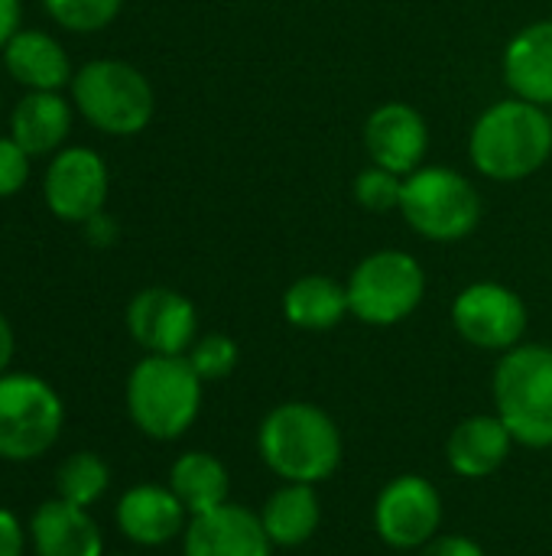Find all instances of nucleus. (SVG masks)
<instances>
[{"label": "nucleus", "mask_w": 552, "mask_h": 556, "mask_svg": "<svg viewBox=\"0 0 552 556\" xmlns=\"http://www.w3.org/2000/svg\"><path fill=\"white\" fill-rule=\"evenodd\" d=\"M257 453L264 466L299 485L329 482L345 456L338 424L309 401L277 404L257 427Z\"/></svg>", "instance_id": "1"}, {"label": "nucleus", "mask_w": 552, "mask_h": 556, "mask_svg": "<svg viewBox=\"0 0 552 556\" xmlns=\"http://www.w3.org/2000/svg\"><path fill=\"white\" fill-rule=\"evenodd\" d=\"M472 166L495 182H521L552 156V117L547 108L504 98L485 108L468 134Z\"/></svg>", "instance_id": "2"}, {"label": "nucleus", "mask_w": 552, "mask_h": 556, "mask_svg": "<svg viewBox=\"0 0 552 556\" xmlns=\"http://www.w3.org/2000/svg\"><path fill=\"white\" fill-rule=\"evenodd\" d=\"M202 384L185 355H146L127 378V414L150 440H179L202 410Z\"/></svg>", "instance_id": "3"}, {"label": "nucleus", "mask_w": 552, "mask_h": 556, "mask_svg": "<svg viewBox=\"0 0 552 556\" xmlns=\"http://www.w3.org/2000/svg\"><path fill=\"white\" fill-rule=\"evenodd\" d=\"M495 414L504 420L517 446H552V349L540 342H521L498 358Z\"/></svg>", "instance_id": "4"}, {"label": "nucleus", "mask_w": 552, "mask_h": 556, "mask_svg": "<svg viewBox=\"0 0 552 556\" xmlns=\"http://www.w3.org/2000/svg\"><path fill=\"white\" fill-rule=\"evenodd\" d=\"M72 104L107 137H133L150 127L156 94L150 78L120 59H91L72 75Z\"/></svg>", "instance_id": "5"}, {"label": "nucleus", "mask_w": 552, "mask_h": 556, "mask_svg": "<svg viewBox=\"0 0 552 556\" xmlns=\"http://www.w3.org/2000/svg\"><path fill=\"white\" fill-rule=\"evenodd\" d=\"M482 192L468 176L452 166H420L403 176L400 215L426 241L455 244L465 241L482 222Z\"/></svg>", "instance_id": "6"}, {"label": "nucleus", "mask_w": 552, "mask_h": 556, "mask_svg": "<svg viewBox=\"0 0 552 556\" xmlns=\"http://www.w3.org/2000/svg\"><path fill=\"white\" fill-rule=\"evenodd\" d=\"M348 309L364 326H397L410 319L426 296L423 264L400 248H381L361 257L345 280Z\"/></svg>", "instance_id": "7"}, {"label": "nucleus", "mask_w": 552, "mask_h": 556, "mask_svg": "<svg viewBox=\"0 0 552 556\" xmlns=\"http://www.w3.org/2000/svg\"><path fill=\"white\" fill-rule=\"evenodd\" d=\"M59 394L36 375H0V459L29 463L42 456L62 430Z\"/></svg>", "instance_id": "8"}, {"label": "nucleus", "mask_w": 552, "mask_h": 556, "mask_svg": "<svg viewBox=\"0 0 552 556\" xmlns=\"http://www.w3.org/2000/svg\"><path fill=\"white\" fill-rule=\"evenodd\" d=\"M442 495L426 476L390 479L374 502V531L394 551H420L442 534Z\"/></svg>", "instance_id": "9"}, {"label": "nucleus", "mask_w": 552, "mask_h": 556, "mask_svg": "<svg viewBox=\"0 0 552 556\" xmlns=\"http://www.w3.org/2000/svg\"><path fill=\"white\" fill-rule=\"evenodd\" d=\"M527 303L498 280L468 283L452 303L455 332L482 352H511L527 332Z\"/></svg>", "instance_id": "10"}, {"label": "nucleus", "mask_w": 552, "mask_h": 556, "mask_svg": "<svg viewBox=\"0 0 552 556\" xmlns=\"http://www.w3.org/2000/svg\"><path fill=\"white\" fill-rule=\"evenodd\" d=\"M111 173L91 147H62L42 176V199L59 222L85 225L104 212Z\"/></svg>", "instance_id": "11"}, {"label": "nucleus", "mask_w": 552, "mask_h": 556, "mask_svg": "<svg viewBox=\"0 0 552 556\" xmlns=\"http://www.w3.org/2000/svg\"><path fill=\"white\" fill-rule=\"evenodd\" d=\"M127 329L146 355H185L198 339V313L185 293L146 287L127 306Z\"/></svg>", "instance_id": "12"}, {"label": "nucleus", "mask_w": 552, "mask_h": 556, "mask_svg": "<svg viewBox=\"0 0 552 556\" xmlns=\"http://www.w3.org/2000/svg\"><path fill=\"white\" fill-rule=\"evenodd\" d=\"M364 150L371 163L410 176L423 166L429 150V124L407 101H384L364 121Z\"/></svg>", "instance_id": "13"}, {"label": "nucleus", "mask_w": 552, "mask_h": 556, "mask_svg": "<svg viewBox=\"0 0 552 556\" xmlns=\"http://www.w3.org/2000/svg\"><path fill=\"white\" fill-rule=\"evenodd\" d=\"M273 544L264 531L260 511L244 505H221L189 518L182 556H270Z\"/></svg>", "instance_id": "14"}, {"label": "nucleus", "mask_w": 552, "mask_h": 556, "mask_svg": "<svg viewBox=\"0 0 552 556\" xmlns=\"http://www.w3.org/2000/svg\"><path fill=\"white\" fill-rule=\"evenodd\" d=\"M117 528L140 547H163L185 534L189 511L169 485H133L117 502Z\"/></svg>", "instance_id": "15"}, {"label": "nucleus", "mask_w": 552, "mask_h": 556, "mask_svg": "<svg viewBox=\"0 0 552 556\" xmlns=\"http://www.w3.org/2000/svg\"><path fill=\"white\" fill-rule=\"evenodd\" d=\"M514 437L498 414H475L452 427L446 440V463L459 479H488L495 476L514 450Z\"/></svg>", "instance_id": "16"}, {"label": "nucleus", "mask_w": 552, "mask_h": 556, "mask_svg": "<svg viewBox=\"0 0 552 556\" xmlns=\"http://www.w3.org/2000/svg\"><path fill=\"white\" fill-rule=\"evenodd\" d=\"M29 538L36 556H104V538L88 508L52 498L29 518Z\"/></svg>", "instance_id": "17"}, {"label": "nucleus", "mask_w": 552, "mask_h": 556, "mask_svg": "<svg viewBox=\"0 0 552 556\" xmlns=\"http://www.w3.org/2000/svg\"><path fill=\"white\" fill-rule=\"evenodd\" d=\"M501 72L514 98L552 108V20L524 26L508 42Z\"/></svg>", "instance_id": "18"}, {"label": "nucleus", "mask_w": 552, "mask_h": 556, "mask_svg": "<svg viewBox=\"0 0 552 556\" xmlns=\"http://www.w3.org/2000/svg\"><path fill=\"white\" fill-rule=\"evenodd\" d=\"M3 65L29 91H59L75 75L62 42L42 29H20L3 49Z\"/></svg>", "instance_id": "19"}, {"label": "nucleus", "mask_w": 552, "mask_h": 556, "mask_svg": "<svg viewBox=\"0 0 552 556\" xmlns=\"http://www.w3.org/2000/svg\"><path fill=\"white\" fill-rule=\"evenodd\" d=\"M72 130V104L59 91H26L10 114V137L29 153H59Z\"/></svg>", "instance_id": "20"}, {"label": "nucleus", "mask_w": 552, "mask_h": 556, "mask_svg": "<svg viewBox=\"0 0 552 556\" xmlns=\"http://www.w3.org/2000/svg\"><path fill=\"white\" fill-rule=\"evenodd\" d=\"M264 531L273 547H303L316 538L322 521V502L316 485L283 482L260 508Z\"/></svg>", "instance_id": "21"}, {"label": "nucleus", "mask_w": 552, "mask_h": 556, "mask_svg": "<svg viewBox=\"0 0 552 556\" xmlns=\"http://www.w3.org/2000/svg\"><path fill=\"white\" fill-rule=\"evenodd\" d=\"M283 316L290 326H296L303 332H329L345 316H351L348 290L342 280H335L329 274H306L286 287Z\"/></svg>", "instance_id": "22"}, {"label": "nucleus", "mask_w": 552, "mask_h": 556, "mask_svg": "<svg viewBox=\"0 0 552 556\" xmlns=\"http://www.w3.org/2000/svg\"><path fill=\"white\" fill-rule=\"evenodd\" d=\"M169 489L185 505L189 518L215 511L231 498V476L224 463L205 450L182 453L169 469Z\"/></svg>", "instance_id": "23"}, {"label": "nucleus", "mask_w": 552, "mask_h": 556, "mask_svg": "<svg viewBox=\"0 0 552 556\" xmlns=\"http://www.w3.org/2000/svg\"><path fill=\"white\" fill-rule=\"evenodd\" d=\"M111 485V469L94 453H72L55 472V498L91 508Z\"/></svg>", "instance_id": "24"}, {"label": "nucleus", "mask_w": 552, "mask_h": 556, "mask_svg": "<svg viewBox=\"0 0 552 556\" xmlns=\"http://www.w3.org/2000/svg\"><path fill=\"white\" fill-rule=\"evenodd\" d=\"M42 7L68 33H98L117 20L124 0H42Z\"/></svg>", "instance_id": "25"}, {"label": "nucleus", "mask_w": 552, "mask_h": 556, "mask_svg": "<svg viewBox=\"0 0 552 556\" xmlns=\"http://www.w3.org/2000/svg\"><path fill=\"white\" fill-rule=\"evenodd\" d=\"M189 365L195 368V375L202 381H224L234 368H238V342L224 332H208L202 339L192 342V349L185 352Z\"/></svg>", "instance_id": "26"}, {"label": "nucleus", "mask_w": 552, "mask_h": 556, "mask_svg": "<svg viewBox=\"0 0 552 556\" xmlns=\"http://www.w3.org/2000/svg\"><path fill=\"white\" fill-rule=\"evenodd\" d=\"M400 192H403V176L371 163L355 176V202L371 212V215H387L400 208Z\"/></svg>", "instance_id": "27"}, {"label": "nucleus", "mask_w": 552, "mask_h": 556, "mask_svg": "<svg viewBox=\"0 0 552 556\" xmlns=\"http://www.w3.org/2000/svg\"><path fill=\"white\" fill-rule=\"evenodd\" d=\"M29 153L13 140L0 137V199L16 195L29 182Z\"/></svg>", "instance_id": "28"}, {"label": "nucleus", "mask_w": 552, "mask_h": 556, "mask_svg": "<svg viewBox=\"0 0 552 556\" xmlns=\"http://www.w3.org/2000/svg\"><path fill=\"white\" fill-rule=\"evenodd\" d=\"M416 556H485V551L465 534H439L426 547H420Z\"/></svg>", "instance_id": "29"}, {"label": "nucleus", "mask_w": 552, "mask_h": 556, "mask_svg": "<svg viewBox=\"0 0 552 556\" xmlns=\"http://www.w3.org/2000/svg\"><path fill=\"white\" fill-rule=\"evenodd\" d=\"M0 556H23V528L7 508H0Z\"/></svg>", "instance_id": "30"}, {"label": "nucleus", "mask_w": 552, "mask_h": 556, "mask_svg": "<svg viewBox=\"0 0 552 556\" xmlns=\"http://www.w3.org/2000/svg\"><path fill=\"white\" fill-rule=\"evenodd\" d=\"M20 16H23L20 0H0V52L20 33Z\"/></svg>", "instance_id": "31"}, {"label": "nucleus", "mask_w": 552, "mask_h": 556, "mask_svg": "<svg viewBox=\"0 0 552 556\" xmlns=\"http://www.w3.org/2000/svg\"><path fill=\"white\" fill-rule=\"evenodd\" d=\"M85 228H88V241L91 244H111L114 241V222L104 218V212L94 215L91 222H85Z\"/></svg>", "instance_id": "32"}, {"label": "nucleus", "mask_w": 552, "mask_h": 556, "mask_svg": "<svg viewBox=\"0 0 552 556\" xmlns=\"http://www.w3.org/2000/svg\"><path fill=\"white\" fill-rule=\"evenodd\" d=\"M13 352H16V339H13V329H10L7 316L0 313V375H7V368L13 362Z\"/></svg>", "instance_id": "33"}]
</instances>
